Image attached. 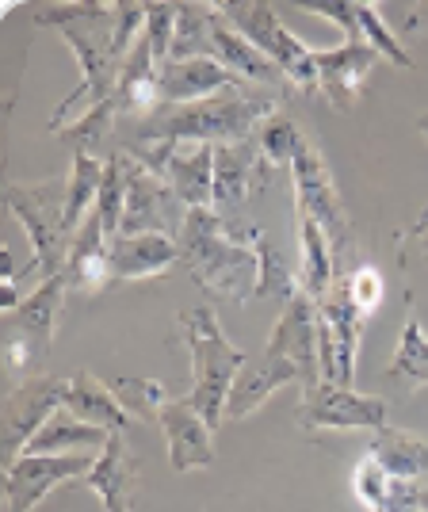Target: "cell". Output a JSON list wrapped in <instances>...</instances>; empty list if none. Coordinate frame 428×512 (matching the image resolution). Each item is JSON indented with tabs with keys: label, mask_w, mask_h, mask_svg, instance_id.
<instances>
[{
	"label": "cell",
	"mask_w": 428,
	"mask_h": 512,
	"mask_svg": "<svg viewBox=\"0 0 428 512\" xmlns=\"http://www.w3.org/2000/svg\"><path fill=\"white\" fill-rule=\"evenodd\" d=\"M85 490L100 497L104 512H130L134 509V493H138V463L130 451L127 436H111L107 448L96 455V463L88 470Z\"/></svg>",
	"instance_id": "cell-22"
},
{
	"label": "cell",
	"mask_w": 428,
	"mask_h": 512,
	"mask_svg": "<svg viewBox=\"0 0 428 512\" xmlns=\"http://www.w3.org/2000/svg\"><path fill=\"white\" fill-rule=\"evenodd\" d=\"M123 115H119V104H115V96L111 100H104V104L88 107V111H81L69 127H62L54 138H65V142H73L77 150H92L96 153V146L104 142L107 134L115 130V123H119Z\"/></svg>",
	"instance_id": "cell-34"
},
{
	"label": "cell",
	"mask_w": 428,
	"mask_h": 512,
	"mask_svg": "<svg viewBox=\"0 0 428 512\" xmlns=\"http://www.w3.org/2000/svg\"><path fill=\"white\" fill-rule=\"evenodd\" d=\"M107 161L92 150H73V169H69V192H65V226L69 234H77L85 226V218L96 211L100 184H104Z\"/></svg>",
	"instance_id": "cell-29"
},
{
	"label": "cell",
	"mask_w": 428,
	"mask_h": 512,
	"mask_svg": "<svg viewBox=\"0 0 428 512\" xmlns=\"http://www.w3.org/2000/svg\"><path fill=\"white\" fill-rule=\"evenodd\" d=\"M299 428H337V432H383L390 428V402L375 394H360L352 386H337L321 379L314 390H302V402L295 409Z\"/></svg>",
	"instance_id": "cell-12"
},
{
	"label": "cell",
	"mask_w": 428,
	"mask_h": 512,
	"mask_svg": "<svg viewBox=\"0 0 428 512\" xmlns=\"http://www.w3.org/2000/svg\"><path fill=\"white\" fill-rule=\"evenodd\" d=\"M123 207H127V176H123V161L115 153V157H107L104 184H100V199H96V214H100L111 241L123 230Z\"/></svg>",
	"instance_id": "cell-36"
},
{
	"label": "cell",
	"mask_w": 428,
	"mask_h": 512,
	"mask_svg": "<svg viewBox=\"0 0 428 512\" xmlns=\"http://www.w3.org/2000/svg\"><path fill=\"white\" fill-rule=\"evenodd\" d=\"M417 130H421V134L428 138V111H425V115H417ZM421 234H428V207L417 214V222H413V226H409V230L398 237V241H413V237H421Z\"/></svg>",
	"instance_id": "cell-41"
},
{
	"label": "cell",
	"mask_w": 428,
	"mask_h": 512,
	"mask_svg": "<svg viewBox=\"0 0 428 512\" xmlns=\"http://www.w3.org/2000/svg\"><path fill=\"white\" fill-rule=\"evenodd\" d=\"M119 161H123V176H127V207H123V230H119V237H180L184 218H188V207L180 203V195L172 192L157 172H150L142 161H134L127 150H119Z\"/></svg>",
	"instance_id": "cell-11"
},
{
	"label": "cell",
	"mask_w": 428,
	"mask_h": 512,
	"mask_svg": "<svg viewBox=\"0 0 428 512\" xmlns=\"http://www.w3.org/2000/svg\"><path fill=\"white\" fill-rule=\"evenodd\" d=\"M65 394H69V379H54V375H31L20 386H12L4 402V467L16 463L23 448L43 432L46 421L65 409Z\"/></svg>",
	"instance_id": "cell-14"
},
{
	"label": "cell",
	"mask_w": 428,
	"mask_h": 512,
	"mask_svg": "<svg viewBox=\"0 0 428 512\" xmlns=\"http://www.w3.org/2000/svg\"><path fill=\"white\" fill-rule=\"evenodd\" d=\"M176 264H180V245H176V237L134 234V237H115V241H111L115 283H134V279L165 276V272L176 268Z\"/></svg>",
	"instance_id": "cell-25"
},
{
	"label": "cell",
	"mask_w": 428,
	"mask_h": 512,
	"mask_svg": "<svg viewBox=\"0 0 428 512\" xmlns=\"http://www.w3.org/2000/svg\"><path fill=\"white\" fill-rule=\"evenodd\" d=\"M360 337H364V314L352 306L344 279H337V287L318 302V356L325 383L352 386Z\"/></svg>",
	"instance_id": "cell-13"
},
{
	"label": "cell",
	"mask_w": 428,
	"mask_h": 512,
	"mask_svg": "<svg viewBox=\"0 0 428 512\" xmlns=\"http://www.w3.org/2000/svg\"><path fill=\"white\" fill-rule=\"evenodd\" d=\"M390 501L428 512V478H417V482H394V486H390Z\"/></svg>",
	"instance_id": "cell-40"
},
{
	"label": "cell",
	"mask_w": 428,
	"mask_h": 512,
	"mask_svg": "<svg viewBox=\"0 0 428 512\" xmlns=\"http://www.w3.org/2000/svg\"><path fill=\"white\" fill-rule=\"evenodd\" d=\"M291 383H299L302 390H314L321 383L318 302L310 299V295H302V291L283 306L276 329H272V337L264 344V356L237 375L226 417L230 421H245L276 390H283V386Z\"/></svg>",
	"instance_id": "cell-2"
},
{
	"label": "cell",
	"mask_w": 428,
	"mask_h": 512,
	"mask_svg": "<svg viewBox=\"0 0 428 512\" xmlns=\"http://www.w3.org/2000/svg\"><path fill=\"white\" fill-rule=\"evenodd\" d=\"M107 440H111V432L77 421L69 409H58L43 425V432L23 448V455H73L77 448L100 455V451L107 448Z\"/></svg>",
	"instance_id": "cell-28"
},
{
	"label": "cell",
	"mask_w": 428,
	"mask_h": 512,
	"mask_svg": "<svg viewBox=\"0 0 428 512\" xmlns=\"http://www.w3.org/2000/svg\"><path fill=\"white\" fill-rule=\"evenodd\" d=\"M379 512H386V509H379Z\"/></svg>",
	"instance_id": "cell-43"
},
{
	"label": "cell",
	"mask_w": 428,
	"mask_h": 512,
	"mask_svg": "<svg viewBox=\"0 0 428 512\" xmlns=\"http://www.w3.org/2000/svg\"><path fill=\"white\" fill-rule=\"evenodd\" d=\"M218 12L234 23L264 58H272L279 65L287 85L302 88V92H318V54L302 43L299 35H291V27L279 20V12L272 4L226 0V4H218Z\"/></svg>",
	"instance_id": "cell-9"
},
{
	"label": "cell",
	"mask_w": 428,
	"mask_h": 512,
	"mask_svg": "<svg viewBox=\"0 0 428 512\" xmlns=\"http://www.w3.org/2000/svg\"><path fill=\"white\" fill-rule=\"evenodd\" d=\"M318 54V92L329 100L333 111H352L356 100L364 96V85L379 54L364 39H344L341 46L314 50Z\"/></svg>",
	"instance_id": "cell-17"
},
{
	"label": "cell",
	"mask_w": 428,
	"mask_h": 512,
	"mask_svg": "<svg viewBox=\"0 0 428 512\" xmlns=\"http://www.w3.org/2000/svg\"><path fill=\"white\" fill-rule=\"evenodd\" d=\"M96 455H20L4 467V505L8 512H31L46 501V493L65 482L85 478Z\"/></svg>",
	"instance_id": "cell-15"
},
{
	"label": "cell",
	"mask_w": 428,
	"mask_h": 512,
	"mask_svg": "<svg viewBox=\"0 0 428 512\" xmlns=\"http://www.w3.org/2000/svg\"><path fill=\"white\" fill-rule=\"evenodd\" d=\"M180 337L184 348L192 356V390H188V406H195L207 425L218 428L226 421V406H230V394H234L237 375L249 367L245 352L237 348L222 321L211 306H192L180 314Z\"/></svg>",
	"instance_id": "cell-6"
},
{
	"label": "cell",
	"mask_w": 428,
	"mask_h": 512,
	"mask_svg": "<svg viewBox=\"0 0 428 512\" xmlns=\"http://www.w3.org/2000/svg\"><path fill=\"white\" fill-rule=\"evenodd\" d=\"M39 27H54L77 54L81 81L50 115V134L69 127V115L115 96L123 62L146 27V4H54L35 12Z\"/></svg>",
	"instance_id": "cell-1"
},
{
	"label": "cell",
	"mask_w": 428,
	"mask_h": 512,
	"mask_svg": "<svg viewBox=\"0 0 428 512\" xmlns=\"http://www.w3.org/2000/svg\"><path fill=\"white\" fill-rule=\"evenodd\" d=\"M157 88H161V107H176L211 100V96L230 92V88H249V81H241L237 73H230L226 65L211 62V58H184V62L169 58L161 65Z\"/></svg>",
	"instance_id": "cell-20"
},
{
	"label": "cell",
	"mask_w": 428,
	"mask_h": 512,
	"mask_svg": "<svg viewBox=\"0 0 428 512\" xmlns=\"http://www.w3.org/2000/svg\"><path fill=\"white\" fill-rule=\"evenodd\" d=\"M65 279L69 291L77 295H104L115 283V268H111V237H107L100 214L92 211L85 226L73 234L69 245V264H65Z\"/></svg>",
	"instance_id": "cell-21"
},
{
	"label": "cell",
	"mask_w": 428,
	"mask_h": 512,
	"mask_svg": "<svg viewBox=\"0 0 428 512\" xmlns=\"http://www.w3.org/2000/svg\"><path fill=\"white\" fill-rule=\"evenodd\" d=\"M69 291V279L50 276L43 279L39 291H31L27 299L4 314V329H8V341L23 344L35 360V371L43 367V360L54 348V333H58V318H62V295Z\"/></svg>",
	"instance_id": "cell-16"
},
{
	"label": "cell",
	"mask_w": 428,
	"mask_h": 512,
	"mask_svg": "<svg viewBox=\"0 0 428 512\" xmlns=\"http://www.w3.org/2000/svg\"><path fill=\"white\" fill-rule=\"evenodd\" d=\"M394 482H417L428 478V436L406 432V428H383L375 432L371 451H367Z\"/></svg>",
	"instance_id": "cell-27"
},
{
	"label": "cell",
	"mask_w": 428,
	"mask_h": 512,
	"mask_svg": "<svg viewBox=\"0 0 428 512\" xmlns=\"http://www.w3.org/2000/svg\"><path fill=\"white\" fill-rule=\"evenodd\" d=\"M127 153L150 172H157L180 195L188 211L214 207V146L207 142H127Z\"/></svg>",
	"instance_id": "cell-10"
},
{
	"label": "cell",
	"mask_w": 428,
	"mask_h": 512,
	"mask_svg": "<svg viewBox=\"0 0 428 512\" xmlns=\"http://www.w3.org/2000/svg\"><path fill=\"white\" fill-rule=\"evenodd\" d=\"M249 241H253V253H257V291H253V299H276V302H287L299 295V276L287 268V260H283V253H279L276 245L264 237V230L260 226H253L249 230Z\"/></svg>",
	"instance_id": "cell-31"
},
{
	"label": "cell",
	"mask_w": 428,
	"mask_h": 512,
	"mask_svg": "<svg viewBox=\"0 0 428 512\" xmlns=\"http://www.w3.org/2000/svg\"><path fill=\"white\" fill-rule=\"evenodd\" d=\"M157 428L165 432V448H169V467L176 474H192V470L214 467V428L195 406L165 402L157 413Z\"/></svg>",
	"instance_id": "cell-19"
},
{
	"label": "cell",
	"mask_w": 428,
	"mask_h": 512,
	"mask_svg": "<svg viewBox=\"0 0 428 512\" xmlns=\"http://www.w3.org/2000/svg\"><path fill=\"white\" fill-rule=\"evenodd\" d=\"M425 16H428V12H425Z\"/></svg>",
	"instance_id": "cell-44"
},
{
	"label": "cell",
	"mask_w": 428,
	"mask_h": 512,
	"mask_svg": "<svg viewBox=\"0 0 428 512\" xmlns=\"http://www.w3.org/2000/svg\"><path fill=\"white\" fill-rule=\"evenodd\" d=\"M390 486H394V478H390L371 455H364L360 467L352 470V493H356L360 505H367L371 512H379L390 505Z\"/></svg>",
	"instance_id": "cell-38"
},
{
	"label": "cell",
	"mask_w": 428,
	"mask_h": 512,
	"mask_svg": "<svg viewBox=\"0 0 428 512\" xmlns=\"http://www.w3.org/2000/svg\"><path fill=\"white\" fill-rule=\"evenodd\" d=\"M157 77H161V62L153 58V46L146 43V35H138V43L123 62V73H119V88H115V104H119L123 119L138 123L161 107Z\"/></svg>",
	"instance_id": "cell-24"
},
{
	"label": "cell",
	"mask_w": 428,
	"mask_h": 512,
	"mask_svg": "<svg viewBox=\"0 0 428 512\" xmlns=\"http://www.w3.org/2000/svg\"><path fill=\"white\" fill-rule=\"evenodd\" d=\"M295 237H299V287L302 295L321 302L333 287H337V260H333V245L318 222L306 211L295 207Z\"/></svg>",
	"instance_id": "cell-26"
},
{
	"label": "cell",
	"mask_w": 428,
	"mask_h": 512,
	"mask_svg": "<svg viewBox=\"0 0 428 512\" xmlns=\"http://www.w3.org/2000/svg\"><path fill=\"white\" fill-rule=\"evenodd\" d=\"M65 409H69L77 421H85V425H92V428H104L111 436H127V432H134V425H138L127 409H123V402L115 398V390L107 386V379H96L92 371H81V375L69 379Z\"/></svg>",
	"instance_id": "cell-23"
},
{
	"label": "cell",
	"mask_w": 428,
	"mask_h": 512,
	"mask_svg": "<svg viewBox=\"0 0 428 512\" xmlns=\"http://www.w3.org/2000/svg\"><path fill=\"white\" fill-rule=\"evenodd\" d=\"M356 20H360V39H364L375 54H383V58H390V62L402 65V69H413L409 50L402 46V39L390 31V23L379 16V8H375V4H356Z\"/></svg>",
	"instance_id": "cell-35"
},
{
	"label": "cell",
	"mask_w": 428,
	"mask_h": 512,
	"mask_svg": "<svg viewBox=\"0 0 428 512\" xmlns=\"http://www.w3.org/2000/svg\"><path fill=\"white\" fill-rule=\"evenodd\" d=\"M107 386L115 390V398L123 402L130 417L138 421V425H146V421H157V413L161 406L169 402L165 398V383L161 379H142V375H119V379H107Z\"/></svg>",
	"instance_id": "cell-32"
},
{
	"label": "cell",
	"mask_w": 428,
	"mask_h": 512,
	"mask_svg": "<svg viewBox=\"0 0 428 512\" xmlns=\"http://www.w3.org/2000/svg\"><path fill=\"white\" fill-rule=\"evenodd\" d=\"M344 287H348L352 306H356L364 318H371V314L383 306L386 283H383V272H379L375 264H352V272L344 276Z\"/></svg>",
	"instance_id": "cell-37"
},
{
	"label": "cell",
	"mask_w": 428,
	"mask_h": 512,
	"mask_svg": "<svg viewBox=\"0 0 428 512\" xmlns=\"http://www.w3.org/2000/svg\"><path fill=\"white\" fill-rule=\"evenodd\" d=\"M417 241H421V253H425V260H428V234H421Z\"/></svg>",
	"instance_id": "cell-42"
},
{
	"label": "cell",
	"mask_w": 428,
	"mask_h": 512,
	"mask_svg": "<svg viewBox=\"0 0 428 512\" xmlns=\"http://www.w3.org/2000/svg\"><path fill=\"white\" fill-rule=\"evenodd\" d=\"M310 16H321V20L337 23L348 39H360V20H356V4L352 0H341V4H302Z\"/></svg>",
	"instance_id": "cell-39"
},
{
	"label": "cell",
	"mask_w": 428,
	"mask_h": 512,
	"mask_svg": "<svg viewBox=\"0 0 428 512\" xmlns=\"http://www.w3.org/2000/svg\"><path fill=\"white\" fill-rule=\"evenodd\" d=\"M253 230V226H249ZM249 230H234L214 207H195L184 218V230L176 237L180 264L188 276L214 299L249 302L257 291V253Z\"/></svg>",
	"instance_id": "cell-4"
},
{
	"label": "cell",
	"mask_w": 428,
	"mask_h": 512,
	"mask_svg": "<svg viewBox=\"0 0 428 512\" xmlns=\"http://www.w3.org/2000/svg\"><path fill=\"white\" fill-rule=\"evenodd\" d=\"M291 184H295V207L310 214L325 230L329 245H333V260H337V279H344V264L356 253L352 218H348L341 192H337V176L310 138H302L299 153L291 161Z\"/></svg>",
	"instance_id": "cell-8"
},
{
	"label": "cell",
	"mask_w": 428,
	"mask_h": 512,
	"mask_svg": "<svg viewBox=\"0 0 428 512\" xmlns=\"http://www.w3.org/2000/svg\"><path fill=\"white\" fill-rule=\"evenodd\" d=\"M276 169L264 161L257 138L214 146V207H241L268 188Z\"/></svg>",
	"instance_id": "cell-18"
},
{
	"label": "cell",
	"mask_w": 428,
	"mask_h": 512,
	"mask_svg": "<svg viewBox=\"0 0 428 512\" xmlns=\"http://www.w3.org/2000/svg\"><path fill=\"white\" fill-rule=\"evenodd\" d=\"M279 92L268 88H230L199 104L157 107L146 119L134 123L130 142H207V146H230L253 138L264 119L279 111Z\"/></svg>",
	"instance_id": "cell-3"
},
{
	"label": "cell",
	"mask_w": 428,
	"mask_h": 512,
	"mask_svg": "<svg viewBox=\"0 0 428 512\" xmlns=\"http://www.w3.org/2000/svg\"><path fill=\"white\" fill-rule=\"evenodd\" d=\"M65 192H69V180L62 176L4 188L8 211L20 218V226L31 237V249H35L27 260V272H43V279L65 276V264H69L73 234L65 226Z\"/></svg>",
	"instance_id": "cell-7"
},
{
	"label": "cell",
	"mask_w": 428,
	"mask_h": 512,
	"mask_svg": "<svg viewBox=\"0 0 428 512\" xmlns=\"http://www.w3.org/2000/svg\"><path fill=\"white\" fill-rule=\"evenodd\" d=\"M406 306H409L406 329H402V337H398L394 360L386 363V375H390L394 383L406 386L409 394H417V390L428 386V333L421 329V318H417L413 299H406Z\"/></svg>",
	"instance_id": "cell-30"
},
{
	"label": "cell",
	"mask_w": 428,
	"mask_h": 512,
	"mask_svg": "<svg viewBox=\"0 0 428 512\" xmlns=\"http://www.w3.org/2000/svg\"><path fill=\"white\" fill-rule=\"evenodd\" d=\"M172 58H211V62L226 65L230 73H237L241 81L268 92L287 96L291 85L279 73V65L272 58H264L257 46L249 43L234 23L226 20L211 4H180L176 8V39H172Z\"/></svg>",
	"instance_id": "cell-5"
},
{
	"label": "cell",
	"mask_w": 428,
	"mask_h": 512,
	"mask_svg": "<svg viewBox=\"0 0 428 512\" xmlns=\"http://www.w3.org/2000/svg\"><path fill=\"white\" fill-rule=\"evenodd\" d=\"M257 146H260V153H264V161L272 165V169H291V161H295V153H299V146H302V134L283 111H276L272 119H264L257 127Z\"/></svg>",
	"instance_id": "cell-33"
}]
</instances>
